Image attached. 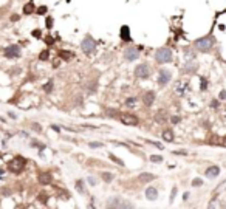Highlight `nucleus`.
<instances>
[{"instance_id": "f257e3e1", "label": "nucleus", "mask_w": 226, "mask_h": 209, "mask_svg": "<svg viewBox=\"0 0 226 209\" xmlns=\"http://www.w3.org/2000/svg\"><path fill=\"white\" fill-rule=\"evenodd\" d=\"M214 44H215V40H214V37L212 36H206V37H201V39H198V40H195V48L198 50V51H203V53H206V51H209L212 46H214Z\"/></svg>"}, {"instance_id": "f03ea898", "label": "nucleus", "mask_w": 226, "mask_h": 209, "mask_svg": "<svg viewBox=\"0 0 226 209\" xmlns=\"http://www.w3.org/2000/svg\"><path fill=\"white\" fill-rule=\"evenodd\" d=\"M172 59H174V54H172V50L169 48H160L155 53V60L158 64H169Z\"/></svg>"}, {"instance_id": "7ed1b4c3", "label": "nucleus", "mask_w": 226, "mask_h": 209, "mask_svg": "<svg viewBox=\"0 0 226 209\" xmlns=\"http://www.w3.org/2000/svg\"><path fill=\"white\" fill-rule=\"evenodd\" d=\"M81 46H82V51H84L85 54H88V56L94 54V51H96V40H94L90 34H87L85 39L82 40Z\"/></svg>"}, {"instance_id": "20e7f679", "label": "nucleus", "mask_w": 226, "mask_h": 209, "mask_svg": "<svg viewBox=\"0 0 226 209\" xmlns=\"http://www.w3.org/2000/svg\"><path fill=\"white\" fill-rule=\"evenodd\" d=\"M25 164H26V160H25V158H20V157H17V158L11 160L9 163H8V171H9V172H12V173H20V172L23 171Z\"/></svg>"}, {"instance_id": "39448f33", "label": "nucleus", "mask_w": 226, "mask_h": 209, "mask_svg": "<svg viewBox=\"0 0 226 209\" xmlns=\"http://www.w3.org/2000/svg\"><path fill=\"white\" fill-rule=\"evenodd\" d=\"M174 90H175V93L178 96H184L186 93H189V90H190V85H189V82L187 81H178V82H175V87H174Z\"/></svg>"}, {"instance_id": "423d86ee", "label": "nucleus", "mask_w": 226, "mask_h": 209, "mask_svg": "<svg viewBox=\"0 0 226 209\" xmlns=\"http://www.w3.org/2000/svg\"><path fill=\"white\" fill-rule=\"evenodd\" d=\"M150 75V68L147 64H138L135 67V76L138 79H147Z\"/></svg>"}, {"instance_id": "0eeeda50", "label": "nucleus", "mask_w": 226, "mask_h": 209, "mask_svg": "<svg viewBox=\"0 0 226 209\" xmlns=\"http://www.w3.org/2000/svg\"><path fill=\"white\" fill-rule=\"evenodd\" d=\"M170 79H172V73H170V70L161 68V70L158 71V85H160V87L167 85V84L170 82Z\"/></svg>"}, {"instance_id": "6e6552de", "label": "nucleus", "mask_w": 226, "mask_h": 209, "mask_svg": "<svg viewBox=\"0 0 226 209\" xmlns=\"http://www.w3.org/2000/svg\"><path fill=\"white\" fill-rule=\"evenodd\" d=\"M107 208H133V205L122 198H110L107 201Z\"/></svg>"}, {"instance_id": "1a4fd4ad", "label": "nucleus", "mask_w": 226, "mask_h": 209, "mask_svg": "<svg viewBox=\"0 0 226 209\" xmlns=\"http://www.w3.org/2000/svg\"><path fill=\"white\" fill-rule=\"evenodd\" d=\"M119 119H121V123L124 126H138V123H140V119L132 113H124Z\"/></svg>"}, {"instance_id": "9d476101", "label": "nucleus", "mask_w": 226, "mask_h": 209, "mask_svg": "<svg viewBox=\"0 0 226 209\" xmlns=\"http://www.w3.org/2000/svg\"><path fill=\"white\" fill-rule=\"evenodd\" d=\"M5 56L8 59H16L20 56V46L19 45H9L5 48Z\"/></svg>"}, {"instance_id": "9b49d317", "label": "nucleus", "mask_w": 226, "mask_h": 209, "mask_svg": "<svg viewBox=\"0 0 226 209\" xmlns=\"http://www.w3.org/2000/svg\"><path fill=\"white\" fill-rule=\"evenodd\" d=\"M138 57H140V51L136 48H127L124 51V59L127 60V62H135Z\"/></svg>"}, {"instance_id": "f8f14e48", "label": "nucleus", "mask_w": 226, "mask_h": 209, "mask_svg": "<svg viewBox=\"0 0 226 209\" xmlns=\"http://www.w3.org/2000/svg\"><path fill=\"white\" fill-rule=\"evenodd\" d=\"M146 198L149 201H155L156 198H158V189L153 187V186H149L146 189Z\"/></svg>"}, {"instance_id": "ddd939ff", "label": "nucleus", "mask_w": 226, "mask_h": 209, "mask_svg": "<svg viewBox=\"0 0 226 209\" xmlns=\"http://www.w3.org/2000/svg\"><path fill=\"white\" fill-rule=\"evenodd\" d=\"M204 175H206L208 178H217L218 175H220V167H218V166H211V167L206 169Z\"/></svg>"}, {"instance_id": "4468645a", "label": "nucleus", "mask_w": 226, "mask_h": 209, "mask_svg": "<svg viewBox=\"0 0 226 209\" xmlns=\"http://www.w3.org/2000/svg\"><path fill=\"white\" fill-rule=\"evenodd\" d=\"M37 180H39V183H40V184L47 186V184H50L51 181H53V177H51V173H47V172H45V173H40Z\"/></svg>"}, {"instance_id": "2eb2a0df", "label": "nucleus", "mask_w": 226, "mask_h": 209, "mask_svg": "<svg viewBox=\"0 0 226 209\" xmlns=\"http://www.w3.org/2000/svg\"><path fill=\"white\" fill-rule=\"evenodd\" d=\"M119 34H121V39L122 40H126V42H129V40H130V30H129L127 25H122L121 26V33H119Z\"/></svg>"}, {"instance_id": "dca6fc26", "label": "nucleus", "mask_w": 226, "mask_h": 209, "mask_svg": "<svg viewBox=\"0 0 226 209\" xmlns=\"http://www.w3.org/2000/svg\"><path fill=\"white\" fill-rule=\"evenodd\" d=\"M153 101H155V93L153 91H147L146 95H144V104L147 107H150V105L153 104Z\"/></svg>"}, {"instance_id": "f3484780", "label": "nucleus", "mask_w": 226, "mask_h": 209, "mask_svg": "<svg viewBox=\"0 0 226 209\" xmlns=\"http://www.w3.org/2000/svg\"><path fill=\"white\" fill-rule=\"evenodd\" d=\"M197 68H198V65L195 62H190V60H189V62L184 64V71H186V73H195Z\"/></svg>"}, {"instance_id": "a211bd4d", "label": "nucleus", "mask_w": 226, "mask_h": 209, "mask_svg": "<svg viewBox=\"0 0 226 209\" xmlns=\"http://www.w3.org/2000/svg\"><path fill=\"white\" fill-rule=\"evenodd\" d=\"M163 139L164 141H167V143H172V141H174V132L172 130H164L163 132Z\"/></svg>"}, {"instance_id": "6ab92c4d", "label": "nucleus", "mask_w": 226, "mask_h": 209, "mask_svg": "<svg viewBox=\"0 0 226 209\" xmlns=\"http://www.w3.org/2000/svg\"><path fill=\"white\" fill-rule=\"evenodd\" d=\"M155 180V175L152 173H141L140 175V181H142V183H147V181H152Z\"/></svg>"}, {"instance_id": "aec40b11", "label": "nucleus", "mask_w": 226, "mask_h": 209, "mask_svg": "<svg viewBox=\"0 0 226 209\" xmlns=\"http://www.w3.org/2000/svg\"><path fill=\"white\" fill-rule=\"evenodd\" d=\"M34 9H36V6H34L33 2H30V3H26V5L23 6V14H33Z\"/></svg>"}, {"instance_id": "412c9836", "label": "nucleus", "mask_w": 226, "mask_h": 209, "mask_svg": "<svg viewBox=\"0 0 226 209\" xmlns=\"http://www.w3.org/2000/svg\"><path fill=\"white\" fill-rule=\"evenodd\" d=\"M101 178L105 181V183H110V181H113V178H115V175L112 173V172H104L101 175Z\"/></svg>"}, {"instance_id": "4be33fe9", "label": "nucleus", "mask_w": 226, "mask_h": 209, "mask_svg": "<svg viewBox=\"0 0 226 209\" xmlns=\"http://www.w3.org/2000/svg\"><path fill=\"white\" fill-rule=\"evenodd\" d=\"M126 107H129V109H133V107H136V98H129L126 101Z\"/></svg>"}, {"instance_id": "5701e85b", "label": "nucleus", "mask_w": 226, "mask_h": 209, "mask_svg": "<svg viewBox=\"0 0 226 209\" xmlns=\"http://www.w3.org/2000/svg\"><path fill=\"white\" fill-rule=\"evenodd\" d=\"M108 158H110L112 161H115L116 164H119V166H124V161H122L121 158H118V157H116V155H113V153H110V155H108Z\"/></svg>"}, {"instance_id": "b1692460", "label": "nucleus", "mask_w": 226, "mask_h": 209, "mask_svg": "<svg viewBox=\"0 0 226 209\" xmlns=\"http://www.w3.org/2000/svg\"><path fill=\"white\" fill-rule=\"evenodd\" d=\"M71 53H68L67 50H62V51H59V57H62V59H65V60H68V59H71Z\"/></svg>"}, {"instance_id": "393cba45", "label": "nucleus", "mask_w": 226, "mask_h": 209, "mask_svg": "<svg viewBox=\"0 0 226 209\" xmlns=\"http://www.w3.org/2000/svg\"><path fill=\"white\" fill-rule=\"evenodd\" d=\"M150 161H152V163H161L163 157L161 155H152V157H150Z\"/></svg>"}, {"instance_id": "a878e982", "label": "nucleus", "mask_w": 226, "mask_h": 209, "mask_svg": "<svg viewBox=\"0 0 226 209\" xmlns=\"http://www.w3.org/2000/svg\"><path fill=\"white\" fill-rule=\"evenodd\" d=\"M44 90H45L47 93H51V90H53V81H50V82H47V84L44 85Z\"/></svg>"}, {"instance_id": "bb28decb", "label": "nucleus", "mask_w": 226, "mask_h": 209, "mask_svg": "<svg viewBox=\"0 0 226 209\" xmlns=\"http://www.w3.org/2000/svg\"><path fill=\"white\" fill-rule=\"evenodd\" d=\"M200 87H201V91L208 90V89H206V87H208V81L204 79V78H201V81H200Z\"/></svg>"}, {"instance_id": "cd10ccee", "label": "nucleus", "mask_w": 226, "mask_h": 209, "mask_svg": "<svg viewBox=\"0 0 226 209\" xmlns=\"http://www.w3.org/2000/svg\"><path fill=\"white\" fill-rule=\"evenodd\" d=\"M48 57H50V53L48 51H42V53H40V56H39L40 60H47Z\"/></svg>"}, {"instance_id": "c85d7f7f", "label": "nucleus", "mask_w": 226, "mask_h": 209, "mask_svg": "<svg viewBox=\"0 0 226 209\" xmlns=\"http://www.w3.org/2000/svg\"><path fill=\"white\" fill-rule=\"evenodd\" d=\"M31 129H33L34 132H37V133L42 132V127H40V124H37V123H34V124L31 126Z\"/></svg>"}, {"instance_id": "c756f323", "label": "nucleus", "mask_w": 226, "mask_h": 209, "mask_svg": "<svg viewBox=\"0 0 226 209\" xmlns=\"http://www.w3.org/2000/svg\"><path fill=\"white\" fill-rule=\"evenodd\" d=\"M201 184H203V180H200V178H195L192 181V186H201Z\"/></svg>"}, {"instance_id": "7c9ffc66", "label": "nucleus", "mask_w": 226, "mask_h": 209, "mask_svg": "<svg viewBox=\"0 0 226 209\" xmlns=\"http://www.w3.org/2000/svg\"><path fill=\"white\" fill-rule=\"evenodd\" d=\"M104 144L102 143H90V147H93V149H98V147H102Z\"/></svg>"}, {"instance_id": "2f4dec72", "label": "nucleus", "mask_w": 226, "mask_h": 209, "mask_svg": "<svg viewBox=\"0 0 226 209\" xmlns=\"http://www.w3.org/2000/svg\"><path fill=\"white\" fill-rule=\"evenodd\" d=\"M47 26H48V28H53V19L51 17H47Z\"/></svg>"}, {"instance_id": "473e14b6", "label": "nucleus", "mask_w": 226, "mask_h": 209, "mask_svg": "<svg viewBox=\"0 0 226 209\" xmlns=\"http://www.w3.org/2000/svg\"><path fill=\"white\" fill-rule=\"evenodd\" d=\"M76 186H78V191L82 194V192H84V189H82V181H78V183H76Z\"/></svg>"}, {"instance_id": "72a5a7b5", "label": "nucleus", "mask_w": 226, "mask_h": 209, "mask_svg": "<svg viewBox=\"0 0 226 209\" xmlns=\"http://www.w3.org/2000/svg\"><path fill=\"white\" fill-rule=\"evenodd\" d=\"M149 143H150V144H153L155 147H158V149H161V150L164 149V147H163V144H160V143H152V141H149Z\"/></svg>"}, {"instance_id": "f704fd0d", "label": "nucleus", "mask_w": 226, "mask_h": 209, "mask_svg": "<svg viewBox=\"0 0 226 209\" xmlns=\"http://www.w3.org/2000/svg\"><path fill=\"white\" fill-rule=\"evenodd\" d=\"M218 98H220V99H226V90H222L220 95H218Z\"/></svg>"}, {"instance_id": "c9c22d12", "label": "nucleus", "mask_w": 226, "mask_h": 209, "mask_svg": "<svg viewBox=\"0 0 226 209\" xmlns=\"http://www.w3.org/2000/svg\"><path fill=\"white\" fill-rule=\"evenodd\" d=\"M88 183H90L92 186H94V184H96V180H94L93 177H88Z\"/></svg>"}, {"instance_id": "e433bc0d", "label": "nucleus", "mask_w": 226, "mask_h": 209, "mask_svg": "<svg viewBox=\"0 0 226 209\" xmlns=\"http://www.w3.org/2000/svg\"><path fill=\"white\" fill-rule=\"evenodd\" d=\"M175 194H177V187H174V189H172V194H170V201L175 198Z\"/></svg>"}, {"instance_id": "4c0bfd02", "label": "nucleus", "mask_w": 226, "mask_h": 209, "mask_svg": "<svg viewBox=\"0 0 226 209\" xmlns=\"http://www.w3.org/2000/svg\"><path fill=\"white\" fill-rule=\"evenodd\" d=\"M45 11H47V8H45V6H40V8L37 9V12H39V14H44Z\"/></svg>"}, {"instance_id": "58836bf2", "label": "nucleus", "mask_w": 226, "mask_h": 209, "mask_svg": "<svg viewBox=\"0 0 226 209\" xmlns=\"http://www.w3.org/2000/svg\"><path fill=\"white\" fill-rule=\"evenodd\" d=\"M33 36H34V37H40V31H39V30H34V31H33Z\"/></svg>"}, {"instance_id": "ea45409f", "label": "nucleus", "mask_w": 226, "mask_h": 209, "mask_svg": "<svg viewBox=\"0 0 226 209\" xmlns=\"http://www.w3.org/2000/svg\"><path fill=\"white\" fill-rule=\"evenodd\" d=\"M45 42L48 44V45H51V44L54 42V40H53V37H47V39H45Z\"/></svg>"}, {"instance_id": "a19ab883", "label": "nucleus", "mask_w": 226, "mask_h": 209, "mask_svg": "<svg viewBox=\"0 0 226 209\" xmlns=\"http://www.w3.org/2000/svg\"><path fill=\"white\" fill-rule=\"evenodd\" d=\"M172 123H174V124L180 123V118H178V116H174V118H172Z\"/></svg>"}, {"instance_id": "79ce46f5", "label": "nucleus", "mask_w": 226, "mask_h": 209, "mask_svg": "<svg viewBox=\"0 0 226 209\" xmlns=\"http://www.w3.org/2000/svg\"><path fill=\"white\" fill-rule=\"evenodd\" d=\"M174 153H177V155H186V152H184V150H177Z\"/></svg>"}, {"instance_id": "37998d69", "label": "nucleus", "mask_w": 226, "mask_h": 209, "mask_svg": "<svg viewBox=\"0 0 226 209\" xmlns=\"http://www.w3.org/2000/svg\"><path fill=\"white\" fill-rule=\"evenodd\" d=\"M8 116H9V118H12V119H16V118H17V116H16V115H14V113H11V112L8 113Z\"/></svg>"}, {"instance_id": "c03bdc74", "label": "nucleus", "mask_w": 226, "mask_h": 209, "mask_svg": "<svg viewBox=\"0 0 226 209\" xmlns=\"http://www.w3.org/2000/svg\"><path fill=\"white\" fill-rule=\"evenodd\" d=\"M212 107H218V101H215V99L212 101Z\"/></svg>"}, {"instance_id": "a18cd8bd", "label": "nucleus", "mask_w": 226, "mask_h": 209, "mask_svg": "<svg viewBox=\"0 0 226 209\" xmlns=\"http://www.w3.org/2000/svg\"><path fill=\"white\" fill-rule=\"evenodd\" d=\"M53 130H56V132H60V129H59L57 126H53Z\"/></svg>"}, {"instance_id": "49530a36", "label": "nucleus", "mask_w": 226, "mask_h": 209, "mask_svg": "<svg viewBox=\"0 0 226 209\" xmlns=\"http://www.w3.org/2000/svg\"><path fill=\"white\" fill-rule=\"evenodd\" d=\"M3 173H5V171H3V169H0V178L3 177Z\"/></svg>"}, {"instance_id": "de8ad7c7", "label": "nucleus", "mask_w": 226, "mask_h": 209, "mask_svg": "<svg viewBox=\"0 0 226 209\" xmlns=\"http://www.w3.org/2000/svg\"><path fill=\"white\" fill-rule=\"evenodd\" d=\"M0 158H2V153H0Z\"/></svg>"}, {"instance_id": "09e8293b", "label": "nucleus", "mask_w": 226, "mask_h": 209, "mask_svg": "<svg viewBox=\"0 0 226 209\" xmlns=\"http://www.w3.org/2000/svg\"><path fill=\"white\" fill-rule=\"evenodd\" d=\"M225 118H226V115H225Z\"/></svg>"}]
</instances>
